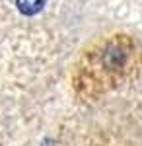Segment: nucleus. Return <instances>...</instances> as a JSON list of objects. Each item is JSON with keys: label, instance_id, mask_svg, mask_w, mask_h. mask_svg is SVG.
Returning a JSON list of instances; mask_svg holds the SVG:
<instances>
[{"label": "nucleus", "instance_id": "1", "mask_svg": "<svg viewBox=\"0 0 142 146\" xmlns=\"http://www.w3.org/2000/svg\"><path fill=\"white\" fill-rule=\"evenodd\" d=\"M45 2L47 0H16V6L23 16H35L43 10Z\"/></svg>", "mask_w": 142, "mask_h": 146}]
</instances>
